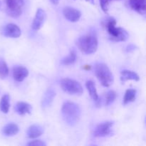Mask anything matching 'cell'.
Segmentation results:
<instances>
[{"label": "cell", "mask_w": 146, "mask_h": 146, "mask_svg": "<svg viewBox=\"0 0 146 146\" xmlns=\"http://www.w3.org/2000/svg\"><path fill=\"white\" fill-rule=\"evenodd\" d=\"M61 114L64 120L68 125H74L79 120L81 109L75 103L66 101L63 104Z\"/></svg>", "instance_id": "6da1fadb"}, {"label": "cell", "mask_w": 146, "mask_h": 146, "mask_svg": "<svg viewBox=\"0 0 146 146\" xmlns=\"http://www.w3.org/2000/svg\"><path fill=\"white\" fill-rule=\"evenodd\" d=\"M116 21L113 17L107 19L104 23V27L109 34L110 39L113 41H125L128 39V34L126 30L121 27H115Z\"/></svg>", "instance_id": "7a4b0ae2"}, {"label": "cell", "mask_w": 146, "mask_h": 146, "mask_svg": "<svg viewBox=\"0 0 146 146\" xmlns=\"http://www.w3.org/2000/svg\"><path fill=\"white\" fill-rule=\"evenodd\" d=\"M77 46L80 51L84 54H94L98 48V39L94 34H87L78 38Z\"/></svg>", "instance_id": "3957f363"}, {"label": "cell", "mask_w": 146, "mask_h": 146, "mask_svg": "<svg viewBox=\"0 0 146 146\" xmlns=\"http://www.w3.org/2000/svg\"><path fill=\"white\" fill-rule=\"evenodd\" d=\"M94 71L97 78L101 84L105 87H108L113 82V76L111 70L103 63H98L96 64L94 67Z\"/></svg>", "instance_id": "277c9868"}, {"label": "cell", "mask_w": 146, "mask_h": 146, "mask_svg": "<svg viewBox=\"0 0 146 146\" xmlns=\"http://www.w3.org/2000/svg\"><path fill=\"white\" fill-rule=\"evenodd\" d=\"M60 85L64 92L71 95H81L83 93L82 86L75 80L64 78L60 82Z\"/></svg>", "instance_id": "5b68a950"}, {"label": "cell", "mask_w": 146, "mask_h": 146, "mask_svg": "<svg viewBox=\"0 0 146 146\" xmlns=\"http://www.w3.org/2000/svg\"><path fill=\"white\" fill-rule=\"evenodd\" d=\"M7 14L13 18H17L22 13L24 0H5Z\"/></svg>", "instance_id": "8992f818"}, {"label": "cell", "mask_w": 146, "mask_h": 146, "mask_svg": "<svg viewBox=\"0 0 146 146\" xmlns=\"http://www.w3.org/2000/svg\"><path fill=\"white\" fill-rule=\"evenodd\" d=\"M113 123L111 121H105L96 125L94 131L95 137H104L110 134Z\"/></svg>", "instance_id": "52a82bcc"}, {"label": "cell", "mask_w": 146, "mask_h": 146, "mask_svg": "<svg viewBox=\"0 0 146 146\" xmlns=\"http://www.w3.org/2000/svg\"><path fill=\"white\" fill-rule=\"evenodd\" d=\"M1 32L5 36L11 38H18L21 36V29L18 26L14 24H8L4 26Z\"/></svg>", "instance_id": "ba28073f"}, {"label": "cell", "mask_w": 146, "mask_h": 146, "mask_svg": "<svg viewBox=\"0 0 146 146\" xmlns=\"http://www.w3.org/2000/svg\"><path fill=\"white\" fill-rule=\"evenodd\" d=\"M64 17L71 22H76L81 18V13L76 9L70 7H66L63 9Z\"/></svg>", "instance_id": "9c48e42d"}, {"label": "cell", "mask_w": 146, "mask_h": 146, "mask_svg": "<svg viewBox=\"0 0 146 146\" xmlns=\"http://www.w3.org/2000/svg\"><path fill=\"white\" fill-rule=\"evenodd\" d=\"M46 17V14L45 11L41 8L38 9L36 12V15L32 24H31V27H32L33 29L35 30V31L39 30L44 24Z\"/></svg>", "instance_id": "30bf717a"}, {"label": "cell", "mask_w": 146, "mask_h": 146, "mask_svg": "<svg viewBox=\"0 0 146 146\" xmlns=\"http://www.w3.org/2000/svg\"><path fill=\"white\" fill-rule=\"evenodd\" d=\"M29 75V71L24 66H17L13 68V78L16 81L21 82Z\"/></svg>", "instance_id": "8fae6325"}, {"label": "cell", "mask_w": 146, "mask_h": 146, "mask_svg": "<svg viewBox=\"0 0 146 146\" xmlns=\"http://www.w3.org/2000/svg\"><path fill=\"white\" fill-rule=\"evenodd\" d=\"M129 5L132 9L144 15L146 11V0H129Z\"/></svg>", "instance_id": "7c38bea8"}, {"label": "cell", "mask_w": 146, "mask_h": 146, "mask_svg": "<svg viewBox=\"0 0 146 146\" xmlns=\"http://www.w3.org/2000/svg\"><path fill=\"white\" fill-rule=\"evenodd\" d=\"M56 96L55 91L53 89L50 88L45 92L43 96L42 101H41V106L44 109L48 108L54 101V98Z\"/></svg>", "instance_id": "4fadbf2b"}, {"label": "cell", "mask_w": 146, "mask_h": 146, "mask_svg": "<svg viewBox=\"0 0 146 146\" xmlns=\"http://www.w3.org/2000/svg\"><path fill=\"white\" fill-rule=\"evenodd\" d=\"M43 132V128L41 125H32L28 128L27 130V136L29 138H36L39 137L40 135H42Z\"/></svg>", "instance_id": "5bb4252c"}, {"label": "cell", "mask_w": 146, "mask_h": 146, "mask_svg": "<svg viewBox=\"0 0 146 146\" xmlns=\"http://www.w3.org/2000/svg\"><path fill=\"white\" fill-rule=\"evenodd\" d=\"M139 76L135 72L129 70H124L121 73V80L122 82H125L129 80L138 81H139Z\"/></svg>", "instance_id": "9a60e30c"}, {"label": "cell", "mask_w": 146, "mask_h": 146, "mask_svg": "<svg viewBox=\"0 0 146 146\" xmlns=\"http://www.w3.org/2000/svg\"><path fill=\"white\" fill-rule=\"evenodd\" d=\"M15 111L19 115H25L30 113L31 111V106L25 102H18L15 106Z\"/></svg>", "instance_id": "2e32d148"}, {"label": "cell", "mask_w": 146, "mask_h": 146, "mask_svg": "<svg viewBox=\"0 0 146 146\" xmlns=\"http://www.w3.org/2000/svg\"><path fill=\"white\" fill-rule=\"evenodd\" d=\"M19 132V127L17 124L8 123L3 128L2 133L7 136H12V135H16Z\"/></svg>", "instance_id": "e0dca14e"}, {"label": "cell", "mask_w": 146, "mask_h": 146, "mask_svg": "<svg viewBox=\"0 0 146 146\" xmlns=\"http://www.w3.org/2000/svg\"><path fill=\"white\" fill-rule=\"evenodd\" d=\"M86 86L87 90H88V93H89V95L91 96V97L92 98V99L94 101L96 102L98 100V96L97 94L96 88L95 84L94 83V81H88L86 83Z\"/></svg>", "instance_id": "ac0fdd59"}, {"label": "cell", "mask_w": 146, "mask_h": 146, "mask_svg": "<svg viewBox=\"0 0 146 146\" xmlns=\"http://www.w3.org/2000/svg\"><path fill=\"white\" fill-rule=\"evenodd\" d=\"M9 99V96L8 94H4L0 100V110L4 113H7L9 112L10 106Z\"/></svg>", "instance_id": "d6986e66"}, {"label": "cell", "mask_w": 146, "mask_h": 146, "mask_svg": "<svg viewBox=\"0 0 146 146\" xmlns=\"http://www.w3.org/2000/svg\"><path fill=\"white\" fill-rule=\"evenodd\" d=\"M135 97H136V91L135 89H128L125 91V96L123 98V104L126 105V104H129V103L133 102L135 100Z\"/></svg>", "instance_id": "ffe728a7"}, {"label": "cell", "mask_w": 146, "mask_h": 146, "mask_svg": "<svg viewBox=\"0 0 146 146\" xmlns=\"http://www.w3.org/2000/svg\"><path fill=\"white\" fill-rule=\"evenodd\" d=\"M9 68L7 63L2 58L0 57V78L4 79L8 76Z\"/></svg>", "instance_id": "44dd1931"}, {"label": "cell", "mask_w": 146, "mask_h": 146, "mask_svg": "<svg viewBox=\"0 0 146 146\" xmlns=\"http://www.w3.org/2000/svg\"><path fill=\"white\" fill-rule=\"evenodd\" d=\"M76 60V52L74 51H71V52H70L69 55H68V56L65 57V58L62 60L61 63H62V64H64V65L68 66L75 63Z\"/></svg>", "instance_id": "7402d4cb"}, {"label": "cell", "mask_w": 146, "mask_h": 146, "mask_svg": "<svg viewBox=\"0 0 146 146\" xmlns=\"http://www.w3.org/2000/svg\"><path fill=\"white\" fill-rule=\"evenodd\" d=\"M116 93L114 91H109L106 94L105 98V104L106 106H109L110 104H112L116 98Z\"/></svg>", "instance_id": "603a6c76"}, {"label": "cell", "mask_w": 146, "mask_h": 146, "mask_svg": "<svg viewBox=\"0 0 146 146\" xmlns=\"http://www.w3.org/2000/svg\"><path fill=\"white\" fill-rule=\"evenodd\" d=\"M100 1V5H101V9L105 13H108V7H109V4L111 1L112 0H99Z\"/></svg>", "instance_id": "cb8c5ba5"}, {"label": "cell", "mask_w": 146, "mask_h": 146, "mask_svg": "<svg viewBox=\"0 0 146 146\" xmlns=\"http://www.w3.org/2000/svg\"><path fill=\"white\" fill-rule=\"evenodd\" d=\"M27 145L29 146H46V143L40 140H35L29 142Z\"/></svg>", "instance_id": "d4e9b609"}, {"label": "cell", "mask_w": 146, "mask_h": 146, "mask_svg": "<svg viewBox=\"0 0 146 146\" xmlns=\"http://www.w3.org/2000/svg\"><path fill=\"white\" fill-rule=\"evenodd\" d=\"M135 48H136V46L134 44H129L126 47V51L127 52H131V51H133L134 50H135Z\"/></svg>", "instance_id": "484cf974"}, {"label": "cell", "mask_w": 146, "mask_h": 146, "mask_svg": "<svg viewBox=\"0 0 146 146\" xmlns=\"http://www.w3.org/2000/svg\"><path fill=\"white\" fill-rule=\"evenodd\" d=\"M50 1H51V3H52V4H55V5L58 4V3L59 2V0H50Z\"/></svg>", "instance_id": "4316f807"}, {"label": "cell", "mask_w": 146, "mask_h": 146, "mask_svg": "<svg viewBox=\"0 0 146 146\" xmlns=\"http://www.w3.org/2000/svg\"><path fill=\"white\" fill-rule=\"evenodd\" d=\"M86 1H88V2L91 3V4H94V0H86Z\"/></svg>", "instance_id": "83f0119b"}, {"label": "cell", "mask_w": 146, "mask_h": 146, "mask_svg": "<svg viewBox=\"0 0 146 146\" xmlns=\"http://www.w3.org/2000/svg\"><path fill=\"white\" fill-rule=\"evenodd\" d=\"M1 1H0V8H1Z\"/></svg>", "instance_id": "f1b7e54d"}]
</instances>
